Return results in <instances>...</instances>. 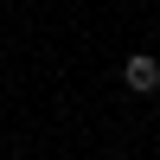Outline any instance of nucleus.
I'll return each instance as SVG.
<instances>
[{"instance_id": "obj_1", "label": "nucleus", "mask_w": 160, "mask_h": 160, "mask_svg": "<svg viewBox=\"0 0 160 160\" xmlns=\"http://www.w3.org/2000/svg\"><path fill=\"white\" fill-rule=\"evenodd\" d=\"M122 83L135 90V96H154V90H160V58H154V51H135V58L122 64Z\"/></svg>"}]
</instances>
